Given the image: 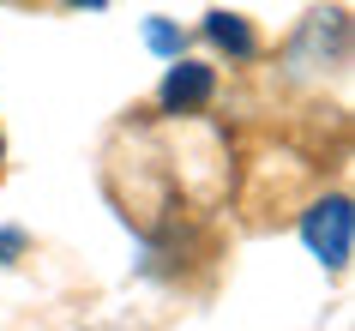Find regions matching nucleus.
Segmentation results:
<instances>
[{
    "instance_id": "6",
    "label": "nucleus",
    "mask_w": 355,
    "mask_h": 331,
    "mask_svg": "<svg viewBox=\"0 0 355 331\" xmlns=\"http://www.w3.org/2000/svg\"><path fill=\"white\" fill-rule=\"evenodd\" d=\"M73 6H103V0H73Z\"/></svg>"
},
{
    "instance_id": "2",
    "label": "nucleus",
    "mask_w": 355,
    "mask_h": 331,
    "mask_svg": "<svg viewBox=\"0 0 355 331\" xmlns=\"http://www.w3.org/2000/svg\"><path fill=\"white\" fill-rule=\"evenodd\" d=\"M211 96V67H199V60H175L163 78V109H199Z\"/></svg>"
},
{
    "instance_id": "5",
    "label": "nucleus",
    "mask_w": 355,
    "mask_h": 331,
    "mask_svg": "<svg viewBox=\"0 0 355 331\" xmlns=\"http://www.w3.org/2000/svg\"><path fill=\"white\" fill-rule=\"evenodd\" d=\"M19 247H24V235H19V229H6V235H0V259H12Z\"/></svg>"
},
{
    "instance_id": "4",
    "label": "nucleus",
    "mask_w": 355,
    "mask_h": 331,
    "mask_svg": "<svg viewBox=\"0 0 355 331\" xmlns=\"http://www.w3.org/2000/svg\"><path fill=\"white\" fill-rule=\"evenodd\" d=\"M145 42L157 49V55H181V37H175V24H163V19L145 31Z\"/></svg>"
},
{
    "instance_id": "1",
    "label": "nucleus",
    "mask_w": 355,
    "mask_h": 331,
    "mask_svg": "<svg viewBox=\"0 0 355 331\" xmlns=\"http://www.w3.org/2000/svg\"><path fill=\"white\" fill-rule=\"evenodd\" d=\"M301 241L313 247V259H325L331 271L349 265V247H355V217H349V199H319L307 217H301Z\"/></svg>"
},
{
    "instance_id": "3",
    "label": "nucleus",
    "mask_w": 355,
    "mask_h": 331,
    "mask_svg": "<svg viewBox=\"0 0 355 331\" xmlns=\"http://www.w3.org/2000/svg\"><path fill=\"white\" fill-rule=\"evenodd\" d=\"M205 31H211V42H217V49H229V55H253V49H259V42H253V31H247L241 19H235V12H211L205 19Z\"/></svg>"
}]
</instances>
